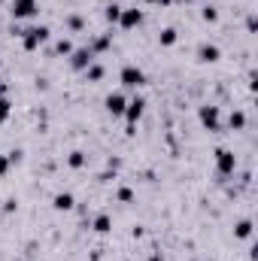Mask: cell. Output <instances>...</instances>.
Wrapping results in <instances>:
<instances>
[{
  "mask_svg": "<svg viewBox=\"0 0 258 261\" xmlns=\"http://www.w3.org/2000/svg\"><path fill=\"white\" fill-rule=\"evenodd\" d=\"M49 24H34V28H28V31H21L18 37H21V49L24 52H37L46 40H49Z\"/></svg>",
  "mask_w": 258,
  "mask_h": 261,
  "instance_id": "obj_1",
  "label": "cell"
},
{
  "mask_svg": "<svg viewBox=\"0 0 258 261\" xmlns=\"http://www.w3.org/2000/svg\"><path fill=\"white\" fill-rule=\"evenodd\" d=\"M119 82H122L125 88H131V91H137L140 85H146V73H143L137 64H125L122 70H119Z\"/></svg>",
  "mask_w": 258,
  "mask_h": 261,
  "instance_id": "obj_2",
  "label": "cell"
},
{
  "mask_svg": "<svg viewBox=\"0 0 258 261\" xmlns=\"http://www.w3.org/2000/svg\"><path fill=\"white\" fill-rule=\"evenodd\" d=\"M216 170H219V176H231V173L237 170V155H234L231 149L219 146V149H216Z\"/></svg>",
  "mask_w": 258,
  "mask_h": 261,
  "instance_id": "obj_3",
  "label": "cell"
},
{
  "mask_svg": "<svg viewBox=\"0 0 258 261\" xmlns=\"http://www.w3.org/2000/svg\"><path fill=\"white\" fill-rule=\"evenodd\" d=\"M197 119H200V125L207 130H222V116H219V107H213V103H203L200 110H197Z\"/></svg>",
  "mask_w": 258,
  "mask_h": 261,
  "instance_id": "obj_4",
  "label": "cell"
},
{
  "mask_svg": "<svg viewBox=\"0 0 258 261\" xmlns=\"http://www.w3.org/2000/svg\"><path fill=\"white\" fill-rule=\"evenodd\" d=\"M143 110H146V97H131L128 107H125V122H128V134H134L137 128V122H140V116H143Z\"/></svg>",
  "mask_w": 258,
  "mask_h": 261,
  "instance_id": "obj_5",
  "label": "cell"
},
{
  "mask_svg": "<svg viewBox=\"0 0 258 261\" xmlns=\"http://www.w3.org/2000/svg\"><path fill=\"white\" fill-rule=\"evenodd\" d=\"M67 58H70V67H73V70H79V73H85L88 67L94 64V52H91L88 46H79V49H73Z\"/></svg>",
  "mask_w": 258,
  "mask_h": 261,
  "instance_id": "obj_6",
  "label": "cell"
},
{
  "mask_svg": "<svg viewBox=\"0 0 258 261\" xmlns=\"http://www.w3.org/2000/svg\"><path fill=\"white\" fill-rule=\"evenodd\" d=\"M119 24L125 28V31H134V28H140L143 24V9H137V6H122V15H119Z\"/></svg>",
  "mask_w": 258,
  "mask_h": 261,
  "instance_id": "obj_7",
  "label": "cell"
},
{
  "mask_svg": "<svg viewBox=\"0 0 258 261\" xmlns=\"http://www.w3.org/2000/svg\"><path fill=\"white\" fill-rule=\"evenodd\" d=\"M104 107H107V113H110V116H125V107H128V97H125L122 91H113V94H107V100H104Z\"/></svg>",
  "mask_w": 258,
  "mask_h": 261,
  "instance_id": "obj_8",
  "label": "cell"
},
{
  "mask_svg": "<svg viewBox=\"0 0 258 261\" xmlns=\"http://www.w3.org/2000/svg\"><path fill=\"white\" fill-rule=\"evenodd\" d=\"M219 58H222V49L216 43H200L197 46V61L200 64H216Z\"/></svg>",
  "mask_w": 258,
  "mask_h": 261,
  "instance_id": "obj_9",
  "label": "cell"
},
{
  "mask_svg": "<svg viewBox=\"0 0 258 261\" xmlns=\"http://www.w3.org/2000/svg\"><path fill=\"white\" fill-rule=\"evenodd\" d=\"M12 3V18H31L37 15V0H9Z\"/></svg>",
  "mask_w": 258,
  "mask_h": 261,
  "instance_id": "obj_10",
  "label": "cell"
},
{
  "mask_svg": "<svg viewBox=\"0 0 258 261\" xmlns=\"http://www.w3.org/2000/svg\"><path fill=\"white\" fill-rule=\"evenodd\" d=\"M52 206H55L58 213H70V210L76 206V197L70 195V192H58V195L52 197Z\"/></svg>",
  "mask_w": 258,
  "mask_h": 261,
  "instance_id": "obj_11",
  "label": "cell"
},
{
  "mask_svg": "<svg viewBox=\"0 0 258 261\" xmlns=\"http://www.w3.org/2000/svg\"><path fill=\"white\" fill-rule=\"evenodd\" d=\"M91 231H97V234H110V231H113V219H110V213H97L94 222H91Z\"/></svg>",
  "mask_w": 258,
  "mask_h": 261,
  "instance_id": "obj_12",
  "label": "cell"
},
{
  "mask_svg": "<svg viewBox=\"0 0 258 261\" xmlns=\"http://www.w3.org/2000/svg\"><path fill=\"white\" fill-rule=\"evenodd\" d=\"M113 46V34H100V37H94L91 43H88V49L94 52V55H100V52H107Z\"/></svg>",
  "mask_w": 258,
  "mask_h": 261,
  "instance_id": "obj_13",
  "label": "cell"
},
{
  "mask_svg": "<svg viewBox=\"0 0 258 261\" xmlns=\"http://www.w3.org/2000/svg\"><path fill=\"white\" fill-rule=\"evenodd\" d=\"M176 40H179V34H176V28H161V31H158V43H161L164 49H170V46H176Z\"/></svg>",
  "mask_w": 258,
  "mask_h": 261,
  "instance_id": "obj_14",
  "label": "cell"
},
{
  "mask_svg": "<svg viewBox=\"0 0 258 261\" xmlns=\"http://www.w3.org/2000/svg\"><path fill=\"white\" fill-rule=\"evenodd\" d=\"M234 237H237V240H249V237H252V219H240V222L234 225Z\"/></svg>",
  "mask_w": 258,
  "mask_h": 261,
  "instance_id": "obj_15",
  "label": "cell"
},
{
  "mask_svg": "<svg viewBox=\"0 0 258 261\" xmlns=\"http://www.w3.org/2000/svg\"><path fill=\"white\" fill-rule=\"evenodd\" d=\"M228 128L231 130H243L246 128V113H243V110H231V116H228Z\"/></svg>",
  "mask_w": 258,
  "mask_h": 261,
  "instance_id": "obj_16",
  "label": "cell"
},
{
  "mask_svg": "<svg viewBox=\"0 0 258 261\" xmlns=\"http://www.w3.org/2000/svg\"><path fill=\"white\" fill-rule=\"evenodd\" d=\"M85 152H79V149H73L70 155H67V167H73V170H79V167H85Z\"/></svg>",
  "mask_w": 258,
  "mask_h": 261,
  "instance_id": "obj_17",
  "label": "cell"
},
{
  "mask_svg": "<svg viewBox=\"0 0 258 261\" xmlns=\"http://www.w3.org/2000/svg\"><path fill=\"white\" fill-rule=\"evenodd\" d=\"M9 116H12V100L6 94H0V125H6Z\"/></svg>",
  "mask_w": 258,
  "mask_h": 261,
  "instance_id": "obj_18",
  "label": "cell"
},
{
  "mask_svg": "<svg viewBox=\"0 0 258 261\" xmlns=\"http://www.w3.org/2000/svg\"><path fill=\"white\" fill-rule=\"evenodd\" d=\"M119 15H122V6H119V3H110V6L104 9V18H107L110 24H119Z\"/></svg>",
  "mask_w": 258,
  "mask_h": 261,
  "instance_id": "obj_19",
  "label": "cell"
},
{
  "mask_svg": "<svg viewBox=\"0 0 258 261\" xmlns=\"http://www.w3.org/2000/svg\"><path fill=\"white\" fill-rule=\"evenodd\" d=\"M64 24L70 28V31H73V34H79V31L85 28V18H82V15H67V18H64Z\"/></svg>",
  "mask_w": 258,
  "mask_h": 261,
  "instance_id": "obj_20",
  "label": "cell"
},
{
  "mask_svg": "<svg viewBox=\"0 0 258 261\" xmlns=\"http://www.w3.org/2000/svg\"><path fill=\"white\" fill-rule=\"evenodd\" d=\"M104 73H107V70H104L100 64H91L88 70H85V79H88V82H100V79H104Z\"/></svg>",
  "mask_w": 258,
  "mask_h": 261,
  "instance_id": "obj_21",
  "label": "cell"
},
{
  "mask_svg": "<svg viewBox=\"0 0 258 261\" xmlns=\"http://www.w3.org/2000/svg\"><path fill=\"white\" fill-rule=\"evenodd\" d=\"M116 197H119L122 203H131V200H134V189H131V186H119V189H116Z\"/></svg>",
  "mask_w": 258,
  "mask_h": 261,
  "instance_id": "obj_22",
  "label": "cell"
},
{
  "mask_svg": "<svg viewBox=\"0 0 258 261\" xmlns=\"http://www.w3.org/2000/svg\"><path fill=\"white\" fill-rule=\"evenodd\" d=\"M200 18H203V21H210V24H216V21H219V9H216V6H203Z\"/></svg>",
  "mask_w": 258,
  "mask_h": 261,
  "instance_id": "obj_23",
  "label": "cell"
},
{
  "mask_svg": "<svg viewBox=\"0 0 258 261\" xmlns=\"http://www.w3.org/2000/svg\"><path fill=\"white\" fill-rule=\"evenodd\" d=\"M55 52H58V55H70V52H73V43H70V40H58V43H55Z\"/></svg>",
  "mask_w": 258,
  "mask_h": 261,
  "instance_id": "obj_24",
  "label": "cell"
},
{
  "mask_svg": "<svg viewBox=\"0 0 258 261\" xmlns=\"http://www.w3.org/2000/svg\"><path fill=\"white\" fill-rule=\"evenodd\" d=\"M6 158H9V164H21L24 152H21V149H12V152H6Z\"/></svg>",
  "mask_w": 258,
  "mask_h": 261,
  "instance_id": "obj_25",
  "label": "cell"
},
{
  "mask_svg": "<svg viewBox=\"0 0 258 261\" xmlns=\"http://www.w3.org/2000/svg\"><path fill=\"white\" fill-rule=\"evenodd\" d=\"M9 167H12V164H9V158H6V155H0V176H6V173H9Z\"/></svg>",
  "mask_w": 258,
  "mask_h": 261,
  "instance_id": "obj_26",
  "label": "cell"
},
{
  "mask_svg": "<svg viewBox=\"0 0 258 261\" xmlns=\"http://www.w3.org/2000/svg\"><path fill=\"white\" fill-rule=\"evenodd\" d=\"M3 213H15V197H6L3 200Z\"/></svg>",
  "mask_w": 258,
  "mask_h": 261,
  "instance_id": "obj_27",
  "label": "cell"
},
{
  "mask_svg": "<svg viewBox=\"0 0 258 261\" xmlns=\"http://www.w3.org/2000/svg\"><path fill=\"white\" fill-rule=\"evenodd\" d=\"M255 28H258L255 15H249V18H246V31H249V34H255Z\"/></svg>",
  "mask_w": 258,
  "mask_h": 261,
  "instance_id": "obj_28",
  "label": "cell"
},
{
  "mask_svg": "<svg viewBox=\"0 0 258 261\" xmlns=\"http://www.w3.org/2000/svg\"><path fill=\"white\" fill-rule=\"evenodd\" d=\"M146 3H152V6H164L167 0H146Z\"/></svg>",
  "mask_w": 258,
  "mask_h": 261,
  "instance_id": "obj_29",
  "label": "cell"
},
{
  "mask_svg": "<svg viewBox=\"0 0 258 261\" xmlns=\"http://www.w3.org/2000/svg\"><path fill=\"white\" fill-rule=\"evenodd\" d=\"M149 261H161V255H158V252H155V255H149Z\"/></svg>",
  "mask_w": 258,
  "mask_h": 261,
  "instance_id": "obj_30",
  "label": "cell"
},
{
  "mask_svg": "<svg viewBox=\"0 0 258 261\" xmlns=\"http://www.w3.org/2000/svg\"><path fill=\"white\" fill-rule=\"evenodd\" d=\"M0 3H3V0H0Z\"/></svg>",
  "mask_w": 258,
  "mask_h": 261,
  "instance_id": "obj_31",
  "label": "cell"
}]
</instances>
